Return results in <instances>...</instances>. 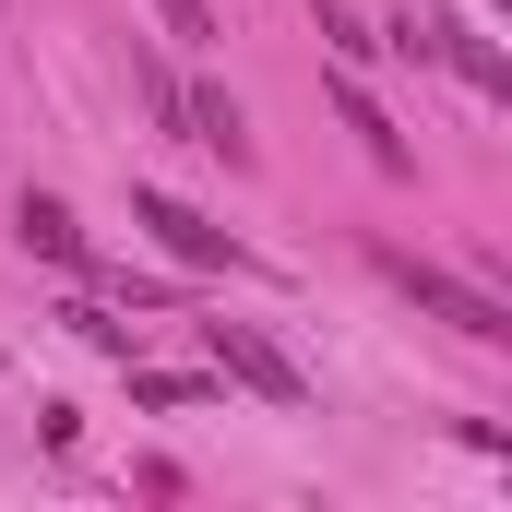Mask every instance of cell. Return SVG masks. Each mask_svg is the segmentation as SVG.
<instances>
[{
	"instance_id": "4",
	"label": "cell",
	"mask_w": 512,
	"mask_h": 512,
	"mask_svg": "<svg viewBox=\"0 0 512 512\" xmlns=\"http://www.w3.org/2000/svg\"><path fill=\"white\" fill-rule=\"evenodd\" d=\"M215 370H227V382H251L262 405H286V417H310V382H298V358H286V346H262L251 322H215Z\"/></svg>"
},
{
	"instance_id": "3",
	"label": "cell",
	"mask_w": 512,
	"mask_h": 512,
	"mask_svg": "<svg viewBox=\"0 0 512 512\" xmlns=\"http://www.w3.org/2000/svg\"><path fill=\"white\" fill-rule=\"evenodd\" d=\"M382 274L429 310V322H453L465 346H512V310L489 298V286H465V274H441V262H382Z\"/></svg>"
},
{
	"instance_id": "2",
	"label": "cell",
	"mask_w": 512,
	"mask_h": 512,
	"mask_svg": "<svg viewBox=\"0 0 512 512\" xmlns=\"http://www.w3.org/2000/svg\"><path fill=\"white\" fill-rule=\"evenodd\" d=\"M382 48H405V60H453L477 96H512V60L489 48V36H477V24H465V12H405Z\"/></svg>"
},
{
	"instance_id": "8",
	"label": "cell",
	"mask_w": 512,
	"mask_h": 512,
	"mask_svg": "<svg viewBox=\"0 0 512 512\" xmlns=\"http://www.w3.org/2000/svg\"><path fill=\"white\" fill-rule=\"evenodd\" d=\"M131 96L155 108V131H179V84H167V60H155L143 36H131Z\"/></svg>"
},
{
	"instance_id": "12",
	"label": "cell",
	"mask_w": 512,
	"mask_h": 512,
	"mask_svg": "<svg viewBox=\"0 0 512 512\" xmlns=\"http://www.w3.org/2000/svg\"><path fill=\"white\" fill-rule=\"evenodd\" d=\"M60 322H72V334H84V346H108V358H120V346H131V334H120V322H108V310H96V298H72V310H60Z\"/></svg>"
},
{
	"instance_id": "11",
	"label": "cell",
	"mask_w": 512,
	"mask_h": 512,
	"mask_svg": "<svg viewBox=\"0 0 512 512\" xmlns=\"http://www.w3.org/2000/svg\"><path fill=\"white\" fill-rule=\"evenodd\" d=\"M155 24H167L179 48H215V0H155Z\"/></svg>"
},
{
	"instance_id": "5",
	"label": "cell",
	"mask_w": 512,
	"mask_h": 512,
	"mask_svg": "<svg viewBox=\"0 0 512 512\" xmlns=\"http://www.w3.org/2000/svg\"><path fill=\"white\" fill-rule=\"evenodd\" d=\"M179 131H191L203 155L251 167V120H239V96H227V84H191V96H179Z\"/></svg>"
},
{
	"instance_id": "10",
	"label": "cell",
	"mask_w": 512,
	"mask_h": 512,
	"mask_svg": "<svg viewBox=\"0 0 512 512\" xmlns=\"http://www.w3.org/2000/svg\"><path fill=\"white\" fill-rule=\"evenodd\" d=\"M322 36H334V60H346V72H358V60H382V36H370L358 12H334V0H322Z\"/></svg>"
},
{
	"instance_id": "7",
	"label": "cell",
	"mask_w": 512,
	"mask_h": 512,
	"mask_svg": "<svg viewBox=\"0 0 512 512\" xmlns=\"http://www.w3.org/2000/svg\"><path fill=\"white\" fill-rule=\"evenodd\" d=\"M334 120L358 131V143H370V167H393V179H405V167H417V155H405V131L382 120V96H370V84H358V72H346V84H334Z\"/></svg>"
},
{
	"instance_id": "1",
	"label": "cell",
	"mask_w": 512,
	"mask_h": 512,
	"mask_svg": "<svg viewBox=\"0 0 512 512\" xmlns=\"http://www.w3.org/2000/svg\"><path fill=\"white\" fill-rule=\"evenodd\" d=\"M131 227H143L167 262H179V274H239V262H251L227 227H215V215H191L179 191H131Z\"/></svg>"
},
{
	"instance_id": "9",
	"label": "cell",
	"mask_w": 512,
	"mask_h": 512,
	"mask_svg": "<svg viewBox=\"0 0 512 512\" xmlns=\"http://www.w3.org/2000/svg\"><path fill=\"white\" fill-rule=\"evenodd\" d=\"M131 405H155V417H179V405H203L191 370H131Z\"/></svg>"
},
{
	"instance_id": "6",
	"label": "cell",
	"mask_w": 512,
	"mask_h": 512,
	"mask_svg": "<svg viewBox=\"0 0 512 512\" xmlns=\"http://www.w3.org/2000/svg\"><path fill=\"white\" fill-rule=\"evenodd\" d=\"M24 251L60 262V274H96V251H84V227H72V203H60V191H24Z\"/></svg>"
}]
</instances>
